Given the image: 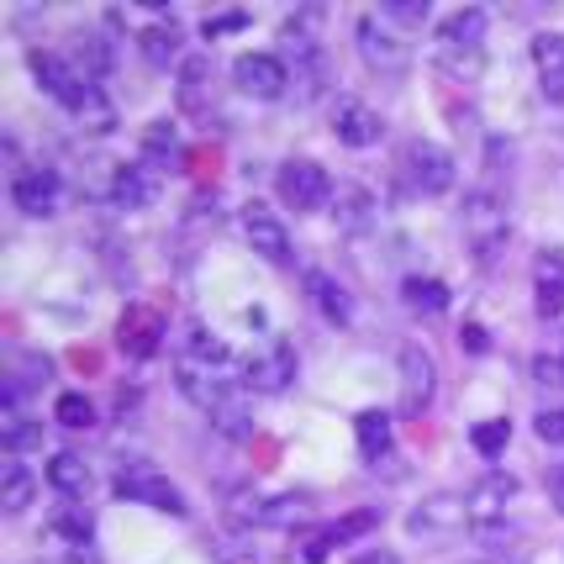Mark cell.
<instances>
[{
    "label": "cell",
    "instance_id": "6da1fadb",
    "mask_svg": "<svg viewBox=\"0 0 564 564\" xmlns=\"http://www.w3.org/2000/svg\"><path fill=\"white\" fill-rule=\"evenodd\" d=\"M174 380H180V391H185L200 412H206V422L217 427L221 438H232V443L253 438V406H248V386H232V380H221L217 369L191 365V359H174Z\"/></svg>",
    "mask_w": 564,
    "mask_h": 564
},
{
    "label": "cell",
    "instance_id": "7a4b0ae2",
    "mask_svg": "<svg viewBox=\"0 0 564 564\" xmlns=\"http://www.w3.org/2000/svg\"><path fill=\"white\" fill-rule=\"evenodd\" d=\"M512 238V217H507V196L491 191V185H480V191H469L465 196V243L475 253V264H486L491 270L496 253L507 248Z\"/></svg>",
    "mask_w": 564,
    "mask_h": 564
},
{
    "label": "cell",
    "instance_id": "3957f363",
    "mask_svg": "<svg viewBox=\"0 0 564 564\" xmlns=\"http://www.w3.org/2000/svg\"><path fill=\"white\" fill-rule=\"evenodd\" d=\"M512 496H517V480H512V475H501V469L480 475V480L465 491L469 533H475L480 543H501V539H507V507H512Z\"/></svg>",
    "mask_w": 564,
    "mask_h": 564
},
{
    "label": "cell",
    "instance_id": "277c9868",
    "mask_svg": "<svg viewBox=\"0 0 564 564\" xmlns=\"http://www.w3.org/2000/svg\"><path fill=\"white\" fill-rule=\"evenodd\" d=\"M111 491L122 496V501H132V507H153V512H170V517L191 512L180 486H174L170 475H159L148 459H127V465L117 469V480H111Z\"/></svg>",
    "mask_w": 564,
    "mask_h": 564
},
{
    "label": "cell",
    "instance_id": "5b68a950",
    "mask_svg": "<svg viewBox=\"0 0 564 564\" xmlns=\"http://www.w3.org/2000/svg\"><path fill=\"white\" fill-rule=\"evenodd\" d=\"M401 180L417 191V196H443L448 185H454V153L448 148H438L433 138H412V143H401Z\"/></svg>",
    "mask_w": 564,
    "mask_h": 564
},
{
    "label": "cell",
    "instance_id": "8992f818",
    "mask_svg": "<svg viewBox=\"0 0 564 564\" xmlns=\"http://www.w3.org/2000/svg\"><path fill=\"white\" fill-rule=\"evenodd\" d=\"M26 64H32V74H37V85H43V90H48V96L58 100L69 117H79V111H85V100L100 90L96 79H85V74L74 69L69 58H58V53L32 48V53H26Z\"/></svg>",
    "mask_w": 564,
    "mask_h": 564
},
{
    "label": "cell",
    "instance_id": "52a82bcc",
    "mask_svg": "<svg viewBox=\"0 0 564 564\" xmlns=\"http://www.w3.org/2000/svg\"><path fill=\"white\" fill-rule=\"evenodd\" d=\"M354 43H359V58H365L375 74H401L412 64V43H406L395 26H386V17H375V11L354 22Z\"/></svg>",
    "mask_w": 564,
    "mask_h": 564
},
{
    "label": "cell",
    "instance_id": "ba28073f",
    "mask_svg": "<svg viewBox=\"0 0 564 564\" xmlns=\"http://www.w3.org/2000/svg\"><path fill=\"white\" fill-rule=\"evenodd\" d=\"M274 191L291 212H322L333 200V180H327L317 159H285L280 174H274Z\"/></svg>",
    "mask_w": 564,
    "mask_h": 564
},
{
    "label": "cell",
    "instance_id": "9c48e42d",
    "mask_svg": "<svg viewBox=\"0 0 564 564\" xmlns=\"http://www.w3.org/2000/svg\"><path fill=\"white\" fill-rule=\"evenodd\" d=\"M295 369H301V359H295V348L285 344V338H264V344L248 354L243 365V386L248 391H264V395H280L285 386L295 380Z\"/></svg>",
    "mask_w": 564,
    "mask_h": 564
},
{
    "label": "cell",
    "instance_id": "30bf717a",
    "mask_svg": "<svg viewBox=\"0 0 564 564\" xmlns=\"http://www.w3.org/2000/svg\"><path fill=\"white\" fill-rule=\"evenodd\" d=\"M232 85L253 100H280L291 90V69L280 53H238L232 58Z\"/></svg>",
    "mask_w": 564,
    "mask_h": 564
},
{
    "label": "cell",
    "instance_id": "8fae6325",
    "mask_svg": "<svg viewBox=\"0 0 564 564\" xmlns=\"http://www.w3.org/2000/svg\"><path fill=\"white\" fill-rule=\"evenodd\" d=\"M433 391H438V359L422 344H406L401 348V412H406V417H422Z\"/></svg>",
    "mask_w": 564,
    "mask_h": 564
},
{
    "label": "cell",
    "instance_id": "7c38bea8",
    "mask_svg": "<svg viewBox=\"0 0 564 564\" xmlns=\"http://www.w3.org/2000/svg\"><path fill=\"white\" fill-rule=\"evenodd\" d=\"M58 196H64V185H58V170H48V164H26L11 174V200L22 217H53Z\"/></svg>",
    "mask_w": 564,
    "mask_h": 564
},
{
    "label": "cell",
    "instance_id": "4fadbf2b",
    "mask_svg": "<svg viewBox=\"0 0 564 564\" xmlns=\"http://www.w3.org/2000/svg\"><path fill=\"white\" fill-rule=\"evenodd\" d=\"M243 238L248 248L259 253V259H270V264H291V232H285V221L274 217L264 200H248L243 206Z\"/></svg>",
    "mask_w": 564,
    "mask_h": 564
},
{
    "label": "cell",
    "instance_id": "5bb4252c",
    "mask_svg": "<svg viewBox=\"0 0 564 564\" xmlns=\"http://www.w3.org/2000/svg\"><path fill=\"white\" fill-rule=\"evenodd\" d=\"M406 528L417 533V539H454L459 528H469V512H465V496L454 491H438L427 496L417 512L406 517Z\"/></svg>",
    "mask_w": 564,
    "mask_h": 564
},
{
    "label": "cell",
    "instance_id": "9a60e30c",
    "mask_svg": "<svg viewBox=\"0 0 564 564\" xmlns=\"http://www.w3.org/2000/svg\"><path fill=\"white\" fill-rule=\"evenodd\" d=\"M333 138L348 148H375L380 138H386V117L375 111V106H365V100L344 96L338 106H333Z\"/></svg>",
    "mask_w": 564,
    "mask_h": 564
},
{
    "label": "cell",
    "instance_id": "2e32d148",
    "mask_svg": "<svg viewBox=\"0 0 564 564\" xmlns=\"http://www.w3.org/2000/svg\"><path fill=\"white\" fill-rule=\"evenodd\" d=\"M369 528H380V507H365V512L344 517V522H327V528H317V533H306V543H301V560L322 564L333 549H344L348 539H359V533H369Z\"/></svg>",
    "mask_w": 564,
    "mask_h": 564
},
{
    "label": "cell",
    "instance_id": "e0dca14e",
    "mask_svg": "<svg viewBox=\"0 0 564 564\" xmlns=\"http://www.w3.org/2000/svg\"><path fill=\"white\" fill-rule=\"evenodd\" d=\"M212 85H217L212 58H206V53H185V64H180V85H174L180 111H185V117H206V111H212Z\"/></svg>",
    "mask_w": 564,
    "mask_h": 564
},
{
    "label": "cell",
    "instance_id": "ac0fdd59",
    "mask_svg": "<svg viewBox=\"0 0 564 564\" xmlns=\"http://www.w3.org/2000/svg\"><path fill=\"white\" fill-rule=\"evenodd\" d=\"M159 196V174H153V164H143V159H138V164H117V170H111V206H117V212H143L148 200Z\"/></svg>",
    "mask_w": 564,
    "mask_h": 564
},
{
    "label": "cell",
    "instance_id": "d6986e66",
    "mask_svg": "<svg viewBox=\"0 0 564 564\" xmlns=\"http://www.w3.org/2000/svg\"><path fill=\"white\" fill-rule=\"evenodd\" d=\"M486 26H491V17H486L480 6H459L454 17H443L438 22V48H448V53H486Z\"/></svg>",
    "mask_w": 564,
    "mask_h": 564
},
{
    "label": "cell",
    "instance_id": "ffe728a7",
    "mask_svg": "<svg viewBox=\"0 0 564 564\" xmlns=\"http://www.w3.org/2000/svg\"><path fill=\"white\" fill-rule=\"evenodd\" d=\"M533 69H539L543 100L564 106V37L560 32H539L533 37Z\"/></svg>",
    "mask_w": 564,
    "mask_h": 564
},
{
    "label": "cell",
    "instance_id": "44dd1931",
    "mask_svg": "<svg viewBox=\"0 0 564 564\" xmlns=\"http://www.w3.org/2000/svg\"><path fill=\"white\" fill-rule=\"evenodd\" d=\"M354 438H359V454H365L369 469L391 465V448H395V427L386 412H359L354 417Z\"/></svg>",
    "mask_w": 564,
    "mask_h": 564
},
{
    "label": "cell",
    "instance_id": "7402d4cb",
    "mask_svg": "<svg viewBox=\"0 0 564 564\" xmlns=\"http://www.w3.org/2000/svg\"><path fill=\"white\" fill-rule=\"evenodd\" d=\"M159 338H164V317L148 312V306H127L122 317V348L132 359H153L159 354Z\"/></svg>",
    "mask_w": 564,
    "mask_h": 564
},
{
    "label": "cell",
    "instance_id": "603a6c76",
    "mask_svg": "<svg viewBox=\"0 0 564 564\" xmlns=\"http://www.w3.org/2000/svg\"><path fill=\"white\" fill-rule=\"evenodd\" d=\"M333 206H338L333 217H338L344 232H369V227L380 221V206H375V196H369L365 185H338V191H333Z\"/></svg>",
    "mask_w": 564,
    "mask_h": 564
},
{
    "label": "cell",
    "instance_id": "cb8c5ba5",
    "mask_svg": "<svg viewBox=\"0 0 564 564\" xmlns=\"http://www.w3.org/2000/svg\"><path fill=\"white\" fill-rule=\"evenodd\" d=\"M306 295L317 301V312L327 322H338V327H348V322H354V301H348V291L327 270H306Z\"/></svg>",
    "mask_w": 564,
    "mask_h": 564
},
{
    "label": "cell",
    "instance_id": "d4e9b609",
    "mask_svg": "<svg viewBox=\"0 0 564 564\" xmlns=\"http://www.w3.org/2000/svg\"><path fill=\"white\" fill-rule=\"evenodd\" d=\"M533 295H539V317H560L564 312V259L543 253L533 264Z\"/></svg>",
    "mask_w": 564,
    "mask_h": 564
},
{
    "label": "cell",
    "instance_id": "484cf974",
    "mask_svg": "<svg viewBox=\"0 0 564 564\" xmlns=\"http://www.w3.org/2000/svg\"><path fill=\"white\" fill-rule=\"evenodd\" d=\"M69 64L85 74V79H96V85H100V79L111 74V64H117V48H111V43H106L100 32H79V37H74Z\"/></svg>",
    "mask_w": 564,
    "mask_h": 564
},
{
    "label": "cell",
    "instance_id": "4316f807",
    "mask_svg": "<svg viewBox=\"0 0 564 564\" xmlns=\"http://www.w3.org/2000/svg\"><path fill=\"white\" fill-rule=\"evenodd\" d=\"M32 496H37V475L22 459H6V469H0V507H6V517H22L32 507Z\"/></svg>",
    "mask_w": 564,
    "mask_h": 564
},
{
    "label": "cell",
    "instance_id": "83f0119b",
    "mask_svg": "<svg viewBox=\"0 0 564 564\" xmlns=\"http://www.w3.org/2000/svg\"><path fill=\"white\" fill-rule=\"evenodd\" d=\"M180 43H185V32H180V22H153V26H143V32H138V48H143V58L148 64H159V69H164V64H174V58H180ZM180 64H185V58H180Z\"/></svg>",
    "mask_w": 564,
    "mask_h": 564
},
{
    "label": "cell",
    "instance_id": "f1b7e54d",
    "mask_svg": "<svg viewBox=\"0 0 564 564\" xmlns=\"http://www.w3.org/2000/svg\"><path fill=\"white\" fill-rule=\"evenodd\" d=\"M401 295H406V306H412L417 317H443V312H448V285L433 280V274H406V280H401Z\"/></svg>",
    "mask_w": 564,
    "mask_h": 564
},
{
    "label": "cell",
    "instance_id": "f546056e",
    "mask_svg": "<svg viewBox=\"0 0 564 564\" xmlns=\"http://www.w3.org/2000/svg\"><path fill=\"white\" fill-rule=\"evenodd\" d=\"M48 486L64 501H79V496L90 491V465L79 459V454H53L48 459Z\"/></svg>",
    "mask_w": 564,
    "mask_h": 564
},
{
    "label": "cell",
    "instance_id": "4dcf8cb0",
    "mask_svg": "<svg viewBox=\"0 0 564 564\" xmlns=\"http://www.w3.org/2000/svg\"><path fill=\"white\" fill-rule=\"evenodd\" d=\"M174 153H180V132H174V122H148V132H143V164H170Z\"/></svg>",
    "mask_w": 564,
    "mask_h": 564
},
{
    "label": "cell",
    "instance_id": "1f68e13d",
    "mask_svg": "<svg viewBox=\"0 0 564 564\" xmlns=\"http://www.w3.org/2000/svg\"><path fill=\"white\" fill-rule=\"evenodd\" d=\"M53 422H58V427H90V422H96V401L79 391H64L53 401Z\"/></svg>",
    "mask_w": 564,
    "mask_h": 564
},
{
    "label": "cell",
    "instance_id": "d6a6232c",
    "mask_svg": "<svg viewBox=\"0 0 564 564\" xmlns=\"http://www.w3.org/2000/svg\"><path fill=\"white\" fill-rule=\"evenodd\" d=\"M512 443V422H501V417H491V422H480L475 433H469V448L480 454V459H496L501 448Z\"/></svg>",
    "mask_w": 564,
    "mask_h": 564
},
{
    "label": "cell",
    "instance_id": "836d02e7",
    "mask_svg": "<svg viewBox=\"0 0 564 564\" xmlns=\"http://www.w3.org/2000/svg\"><path fill=\"white\" fill-rule=\"evenodd\" d=\"M90 528H96L90 512H85V507H74V501L58 512V522H53V533H58V539H69V543H79V549H85V539H90Z\"/></svg>",
    "mask_w": 564,
    "mask_h": 564
},
{
    "label": "cell",
    "instance_id": "e575fe53",
    "mask_svg": "<svg viewBox=\"0 0 564 564\" xmlns=\"http://www.w3.org/2000/svg\"><path fill=\"white\" fill-rule=\"evenodd\" d=\"M380 17H386V22H401V26H422L427 22V0H386Z\"/></svg>",
    "mask_w": 564,
    "mask_h": 564
},
{
    "label": "cell",
    "instance_id": "d590c367",
    "mask_svg": "<svg viewBox=\"0 0 564 564\" xmlns=\"http://www.w3.org/2000/svg\"><path fill=\"white\" fill-rule=\"evenodd\" d=\"M480 64H486V53H448V48H438V69H448L454 79H475Z\"/></svg>",
    "mask_w": 564,
    "mask_h": 564
},
{
    "label": "cell",
    "instance_id": "8d00e7d4",
    "mask_svg": "<svg viewBox=\"0 0 564 564\" xmlns=\"http://www.w3.org/2000/svg\"><path fill=\"white\" fill-rule=\"evenodd\" d=\"M533 427H539L543 443H564V406H543L539 417H533Z\"/></svg>",
    "mask_w": 564,
    "mask_h": 564
},
{
    "label": "cell",
    "instance_id": "74e56055",
    "mask_svg": "<svg viewBox=\"0 0 564 564\" xmlns=\"http://www.w3.org/2000/svg\"><path fill=\"white\" fill-rule=\"evenodd\" d=\"M238 26H248V11H221V17H206V37H221V32H238Z\"/></svg>",
    "mask_w": 564,
    "mask_h": 564
},
{
    "label": "cell",
    "instance_id": "f35d334b",
    "mask_svg": "<svg viewBox=\"0 0 564 564\" xmlns=\"http://www.w3.org/2000/svg\"><path fill=\"white\" fill-rule=\"evenodd\" d=\"M459 344H465L469 354H486L491 338H486V327H480V322H465V327H459Z\"/></svg>",
    "mask_w": 564,
    "mask_h": 564
},
{
    "label": "cell",
    "instance_id": "ab89813d",
    "mask_svg": "<svg viewBox=\"0 0 564 564\" xmlns=\"http://www.w3.org/2000/svg\"><path fill=\"white\" fill-rule=\"evenodd\" d=\"M554 501H560V512H564V465H560V475H554Z\"/></svg>",
    "mask_w": 564,
    "mask_h": 564
},
{
    "label": "cell",
    "instance_id": "60d3db41",
    "mask_svg": "<svg viewBox=\"0 0 564 564\" xmlns=\"http://www.w3.org/2000/svg\"><path fill=\"white\" fill-rule=\"evenodd\" d=\"M496 564H507V560H496Z\"/></svg>",
    "mask_w": 564,
    "mask_h": 564
},
{
    "label": "cell",
    "instance_id": "b9f144b4",
    "mask_svg": "<svg viewBox=\"0 0 564 564\" xmlns=\"http://www.w3.org/2000/svg\"><path fill=\"white\" fill-rule=\"evenodd\" d=\"M560 365H564V359H560Z\"/></svg>",
    "mask_w": 564,
    "mask_h": 564
}]
</instances>
